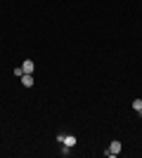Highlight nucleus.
Wrapping results in <instances>:
<instances>
[{"label":"nucleus","instance_id":"obj_4","mask_svg":"<svg viewBox=\"0 0 142 158\" xmlns=\"http://www.w3.org/2000/svg\"><path fill=\"white\" fill-rule=\"evenodd\" d=\"M21 69H24V73H33V69H36V66H33V61H31V59H26Z\"/></svg>","mask_w":142,"mask_h":158},{"label":"nucleus","instance_id":"obj_1","mask_svg":"<svg viewBox=\"0 0 142 158\" xmlns=\"http://www.w3.org/2000/svg\"><path fill=\"white\" fill-rule=\"evenodd\" d=\"M57 139H59V142H62V146H67V149H74V146H76V137H74V135H69V137L59 135Z\"/></svg>","mask_w":142,"mask_h":158},{"label":"nucleus","instance_id":"obj_2","mask_svg":"<svg viewBox=\"0 0 142 158\" xmlns=\"http://www.w3.org/2000/svg\"><path fill=\"white\" fill-rule=\"evenodd\" d=\"M107 156H118V153H121V142H111V144H109V149L107 151Z\"/></svg>","mask_w":142,"mask_h":158},{"label":"nucleus","instance_id":"obj_3","mask_svg":"<svg viewBox=\"0 0 142 158\" xmlns=\"http://www.w3.org/2000/svg\"><path fill=\"white\" fill-rule=\"evenodd\" d=\"M21 83H24V87H33V73H24Z\"/></svg>","mask_w":142,"mask_h":158},{"label":"nucleus","instance_id":"obj_5","mask_svg":"<svg viewBox=\"0 0 142 158\" xmlns=\"http://www.w3.org/2000/svg\"><path fill=\"white\" fill-rule=\"evenodd\" d=\"M133 109H135V111H140V113H142V99H135V102H133Z\"/></svg>","mask_w":142,"mask_h":158}]
</instances>
